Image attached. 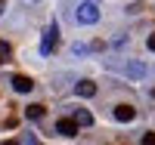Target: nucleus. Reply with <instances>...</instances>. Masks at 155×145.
I'll list each match as a JSON object with an SVG mask.
<instances>
[{"instance_id":"obj_1","label":"nucleus","mask_w":155,"mask_h":145,"mask_svg":"<svg viewBox=\"0 0 155 145\" xmlns=\"http://www.w3.org/2000/svg\"><path fill=\"white\" fill-rule=\"evenodd\" d=\"M74 16H78V22H81V25H96V22H99V9H96L93 0H84V3L78 6Z\"/></svg>"},{"instance_id":"obj_2","label":"nucleus","mask_w":155,"mask_h":145,"mask_svg":"<svg viewBox=\"0 0 155 145\" xmlns=\"http://www.w3.org/2000/svg\"><path fill=\"white\" fill-rule=\"evenodd\" d=\"M59 46V28H56V22L53 25H50V28L44 31V40H41V52H44V56H50V52H53Z\"/></svg>"},{"instance_id":"obj_3","label":"nucleus","mask_w":155,"mask_h":145,"mask_svg":"<svg viewBox=\"0 0 155 145\" xmlns=\"http://www.w3.org/2000/svg\"><path fill=\"white\" fill-rule=\"evenodd\" d=\"M78 127H81V124H78L74 117H62V121H56V133L65 136V139H74L78 136Z\"/></svg>"},{"instance_id":"obj_4","label":"nucleus","mask_w":155,"mask_h":145,"mask_svg":"<svg viewBox=\"0 0 155 145\" xmlns=\"http://www.w3.org/2000/svg\"><path fill=\"white\" fill-rule=\"evenodd\" d=\"M115 121H118V124H130L134 121V117H137V108H134V105H115Z\"/></svg>"},{"instance_id":"obj_5","label":"nucleus","mask_w":155,"mask_h":145,"mask_svg":"<svg viewBox=\"0 0 155 145\" xmlns=\"http://www.w3.org/2000/svg\"><path fill=\"white\" fill-rule=\"evenodd\" d=\"M12 90H16V93H31V90H34V80H31V77H25V74H16V77H12Z\"/></svg>"},{"instance_id":"obj_6","label":"nucleus","mask_w":155,"mask_h":145,"mask_svg":"<svg viewBox=\"0 0 155 145\" xmlns=\"http://www.w3.org/2000/svg\"><path fill=\"white\" fill-rule=\"evenodd\" d=\"M74 93L81 96V99H90V96H96V84L93 80H78L74 84Z\"/></svg>"},{"instance_id":"obj_7","label":"nucleus","mask_w":155,"mask_h":145,"mask_svg":"<svg viewBox=\"0 0 155 145\" xmlns=\"http://www.w3.org/2000/svg\"><path fill=\"white\" fill-rule=\"evenodd\" d=\"M74 121L81 127H90V124H93V114H90L87 108H74Z\"/></svg>"},{"instance_id":"obj_8","label":"nucleus","mask_w":155,"mask_h":145,"mask_svg":"<svg viewBox=\"0 0 155 145\" xmlns=\"http://www.w3.org/2000/svg\"><path fill=\"white\" fill-rule=\"evenodd\" d=\"M25 117H28V121H41L44 117V105H28V108H25Z\"/></svg>"},{"instance_id":"obj_9","label":"nucleus","mask_w":155,"mask_h":145,"mask_svg":"<svg viewBox=\"0 0 155 145\" xmlns=\"http://www.w3.org/2000/svg\"><path fill=\"white\" fill-rule=\"evenodd\" d=\"M127 71H130L134 77H143V71H146V68H143V65H130V68H127Z\"/></svg>"},{"instance_id":"obj_10","label":"nucleus","mask_w":155,"mask_h":145,"mask_svg":"<svg viewBox=\"0 0 155 145\" xmlns=\"http://www.w3.org/2000/svg\"><path fill=\"white\" fill-rule=\"evenodd\" d=\"M143 145H155V133H146L143 136Z\"/></svg>"},{"instance_id":"obj_11","label":"nucleus","mask_w":155,"mask_h":145,"mask_svg":"<svg viewBox=\"0 0 155 145\" xmlns=\"http://www.w3.org/2000/svg\"><path fill=\"white\" fill-rule=\"evenodd\" d=\"M146 46H149V49L155 52V34H149V40H146Z\"/></svg>"},{"instance_id":"obj_12","label":"nucleus","mask_w":155,"mask_h":145,"mask_svg":"<svg viewBox=\"0 0 155 145\" xmlns=\"http://www.w3.org/2000/svg\"><path fill=\"white\" fill-rule=\"evenodd\" d=\"M0 56H9V46L6 43H0Z\"/></svg>"},{"instance_id":"obj_13","label":"nucleus","mask_w":155,"mask_h":145,"mask_svg":"<svg viewBox=\"0 0 155 145\" xmlns=\"http://www.w3.org/2000/svg\"><path fill=\"white\" fill-rule=\"evenodd\" d=\"M3 9H6V3H3V0H0V12H3Z\"/></svg>"}]
</instances>
